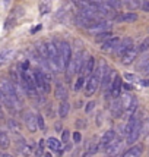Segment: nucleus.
I'll return each instance as SVG.
<instances>
[{"label": "nucleus", "mask_w": 149, "mask_h": 157, "mask_svg": "<svg viewBox=\"0 0 149 157\" xmlns=\"http://www.w3.org/2000/svg\"><path fill=\"white\" fill-rule=\"evenodd\" d=\"M7 126H9V129H12L13 132H19L20 131V126H19V123L16 122L15 119H7Z\"/></svg>", "instance_id": "23"}, {"label": "nucleus", "mask_w": 149, "mask_h": 157, "mask_svg": "<svg viewBox=\"0 0 149 157\" xmlns=\"http://www.w3.org/2000/svg\"><path fill=\"white\" fill-rule=\"evenodd\" d=\"M140 154H142V145H133L123 154V157H140Z\"/></svg>", "instance_id": "13"}, {"label": "nucleus", "mask_w": 149, "mask_h": 157, "mask_svg": "<svg viewBox=\"0 0 149 157\" xmlns=\"http://www.w3.org/2000/svg\"><path fill=\"white\" fill-rule=\"evenodd\" d=\"M122 110H124V109H123L122 100L115 98L114 103L111 104V112H113V115H114V116H120V115H122Z\"/></svg>", "instance_id": "15"}, {"label": "nucleus", "mask_w": 149, "mask_h": 157, "mask_svg": "<svg viewBox=\"0 0 149 157\" xmlns=\"http://www.w3.org/2000/svg\"><path fill=\"white\" fill-rule=\"evenodd\" d=\"M81 140H82L81 132H78V131H76V132L73 134V141H74V143H81Z\"/></svg>", "instance_id": "32"}, {"label": "nucleus", "mask_w": 149, "mask_h": 157, "mask_svg": "<svg viewBox=\"0 0 149 157\" xmlns=\"http://www.w3.org/2000/svg\"><path fill=\"white\" fill-rule=\"evenodd\" d=\"M61 144L63 143L59 141V140H56V138H48L47 140V145L54 151H60L61 150Z\"/></svg>", "instance_id": "19"}, {"label": "nucleus", "mask_w": 149, "mask_h": 157, "mask_svg": "<svg viewBox=\"0 0 149 157\" xmlns=\"http://www.w3.org/2000/svg\"><path fill=\"white\" fill-rule=\"evenodd\" d=\"M136 56H137V50L132 47L130 50H127L122 57V63L123 65H130V63H133V60L136 59Z\"/></svg>", "instance_id": "10"}, {"label": "nucleus", "mask_w": 149, "mask_h": 157, "mask_svg": "<svg viewBox=\"0 0 149 157\" xmlns=\"http://www.w3.org/2000/svg\"><path fill=\"white\" fill-rule=\"evenodd\" d=\"M143 74H145V75H149V65L145 69H143Z\"/></svg>", "instance_id": "38"}, {"label": "nucleus", "mask_w": 149, "mask_h": 157, "mask_svg": "<svg viewBox=\"0 0 149 157\" xmlns=\"http://www.w3.org/2000/svg\"><path fill=\"white\" fill-rule=\"evenodd\" d=\"M120 91H122V78L118 75H115L114 81H113V85H111V96L114 97V98H118Z\"/></svg>", "instance_id": "9"}, {"label": "nucleus", "mask_w": 149, "mask_h": 157, "mask_svg": "<svg viewBox=\"0 0 149 157\" xmlns=\"http://www.w3.org/2000/svg\"><path fill=\"white\" fill-rule=\"evenodd\" d=\"M69 112H70V104L67 101H61V104L59 106V116L61 119H66L69 115Z\"/></svg>", "instance_id": "14"}, {"label": "nucleus", "mask_w": 149, "mask_h": 157, "mask_svg": "<svg viewBox=\"0 0 149 157\" xmlns=\"http://www.w3.org/2000/svg\"><path fill=\"white\" fill-rule=\"evenodd\" d=\"M94 69H95V59L94 57H88V62H86V65H85V71H83V72L88 76H91L92 72H95Z\"/></svg>", "instance_id": "20"}, {"label": "nucleus", "mask_w": 149, "mask_h": 157, "mask_svg": "<svg viewBox=\"0 0 149 157\" xmlns=\"http://www.w3.org/2000/svg\"><path fill=\"white\" fill-rule=\"evenodd\" d=\"M117 21H124V22H135L137 21V15L133 12H127V13H123L122 16H118Z\"/></svg>", "instance_id": "22"}, {"label": "nucleus", "mask_w": 149, "mask_h": 157, "mask_svg": "<svg viewBox=\"0 0 149 157\" xmlns=\"http://www.w3.org/2000/svg\"><path fill=\"white\" fill-rule=\"evenodd\" d=\"M9 145H10V138L5 131H2L0 132V147L3 150H6V148H9Z\"/></svg>", "instance_id": "16"}, {"label": "nucleus", "mask_w": 149, "mask_h": 157, "mask_svg": "<svg viewBox=\"0 0 149 157\" xmlns=\"http://www.w3.org/2000/svg\"><path fill=\"white\" fill-rule=\"evenodd\" d=\"M60 53H61V62H63V69L67 71L70 63H72V48L67 41H61L60 43Z\"/></svg>", "instance_id": "1"}, {"label": "nucleus", "mask_w": 149, "mask_h": 157, "mask_svg": "<svg viewBox=\"0 0 149 157\" xmlns=\"http://www.w3.org/2000/svg\"><path fill=\"white\" fill-rule=\"evenodd\" d=\"M149 65V55H146V56H143L142 59L139 60V63H137V69H145L146 66Z\"/></svg>", "instance_id": "24"}, {"label": "nucleus", "mask_w": 149, "mask_h": 157, "mask_svg": "<svg viewBox=\"0 0 149 157\" xmlns=\"http://www.w3.org/2000/svg\"><path fill=\"white\" fill-rule=\"evenodd\" d=\"M110 38H111V33H110V31H107V33H100V34L96 35V41H104V43H105V41L110 40Z\"/></svg>", "instance_id": "25"}, {"label": "nucleus", "mask_w": 149, "mask_h": 157, "mask_svg": "<svg viewBox=\"0 0 149 157\" xmlns=\"http://www.w3.org/2000/svg\"><path fill=\"white\" fill-rule=\"evenodd\" d=\"M44 157H51V154H50V153H47V154H45Z\"/></svg>", "instance_id": "41"}, {"label": "nucleus", "mask_w": 149, "mask_h": 157, "mask_svg": "<svg viewBox=\"0 0 149 157\" xmlns=\"http://www.w3.org/2000/svg\"><path fill=\"white\" fill-rule=\"evenodd\" d=\"M3 2H5V6H7V5L10 3V0H3Z\"/></svg>", "instance_id": "40"}, {"label": "nucleus", "mask_w": 149, "mask_h": 157, "mask_svg": "<svg viewBox=\"0 0 149 157\" xmlns=\"http://www.w3.org/2000/svg\"><path fill=\"white\" fill-rule=\"evenodd\" d=\"M105 29H110V24H108V22H95L94 27L91 28L89 31H95V33L102 31V33H105Z\"/></svg>", "instance_id": "18"}, {"label": "nucleus", "mask_w": 149, "mask_h": 157, "mask_svg": "<svg viewBox=\"0 0 149 157\" xmlns=\"http://www.w3.org/2000/svg\"><path fill=\"white\" fill-rule=\"evenodd\" d=\"M120 38L118 37H111L110 40H107L105 43H102V50H111V48H115L118 44H120Z\"/></svg>", "instance_id": "12"}, {"label": "nucleus", "mask_w": 149, "mask_h": 157, "mask_svg": "<svg viewBox=\"0 0 149 157\" xmlns=\"http://www.w3.org/2000/svg\"><path fill=\"white\" fill-rule=\"evenodd\" d=\"M54 128H56V131H57V132H59V129H61V125H60V122H57L54 125Z\"/></svg>", "instance_id": "36"}, {"label": "nucleus", "mask_w": 149, "mask_h": 157, "mask_svg": "<svg viewBox=\"0 0 149 157\" xmlns=\"http://www.w3.org/2000/svg\"><path fill=\"white\" fill-rule=\"evenodd\" d=\"M120 148H122V141H120V140L115 141L114 140L110 145L105 147V154H107L108 157H114V156H117V153L120 151Z\"/></svg>", "instance_id": "4"}, {"label": "nucleus", "mask_w": 149, "mask_h": 157, "mask_svg": "<svg viewBox=\"0 0 149 157\" xmlns=\"http://www.w3.org/2000/svg\"><path fill=\"white\" fill-rule=\"evenodd\" d=\"M13 53H15L13 48H5V50L2 52V55H0V63H2V65H5V63H6V62L13 56Z\"/></svg>", "instance_id": "17"}, {"label": "nucleus", "mask_w": 149, "mask_h": 157, "mask_svg": "<svg viewBox=\"0 0 149 157\" xmlns=\"http://www.w3.org/2000/svg\"><path fill=\"white\" fill-rule=\"evenodd\" d=\"M148 50H149V37H146V38L140 43L139 52H140V53H145V52H148Z\"/></svg>", "instance_id": "26"}, {"label": "nucleus", "mask_w": 149, "mask_h": 157, "mask_svg": "<svg viewBox=\"0 0 149 157\" xmlns=\"http://www.w3.org/2000/svg\"><path fill=\"white\" fill-rule=\"evenodd\" d=\"M0 157H12V156H10V154H7V153H3Z\"/></svg>", "instance_id": "39"}, {"label": "nucleus", "mask_w": 149, "mask_h": 157, "mask_svg": "<svg viewBox=\"0 0 149 157\" xmlns=\"http://www.w3.org/2000/svg\"><path fill=\"white\" fill-rule=\"evenodd\" d=\"M126 79H127V81H136L137 78H136L135 75H130V74H126Z\"/></svg>", "instance_id": "35"}, {"label": "nucleus", "mask_w": 149, "mask_h": 157, "mask_svg": "<svg viewBox=\"0 0 149 157\" xmlns=\"http://www.w3.org/2000/svg\"><path fill=\"white\" fill-rule=\"evenodd\" d=\"M85 84V79H83V76H79V79L76 81V85H74V90L76 91H79V90L82 88V85Z\"/></svg>", "instance_id": "29"}, {"label": "nucleus", "mask_w": 149, "mask_h": 157, "mask_svg": "<svg viewBox=\"0 0 149 157\" xmlns=\"http://www.w3.org/2000/svg\"><path fill=\"white\" fill-rule=\"evenodd\" d=\"M94 107H95V103H94V101H89V103H88V106H86V109H85V110H86V112L89 113V112H92V109H94Z\"/></svg>", "instance_id": "34"}, {"label": "nucleus", "mask_w": 149, "mask_h": 157, "mask_svg": "<svg viewBox=\"0 0 149 157\" xmlns=\"http://www.w3.org/2000/svg\"><path fill=\"white\" fill-rule=\"evenodd\" d=\"M115 140V132L114 129H108V131H105V134L101 137V141H100V144H101L102 147L105 148L107 145H110V144L113 143Z\"/></svg>", "instance_id": "8"}, {"label": "nucleus", "mask_w": 149, "mask_h": 157, "mask_svg": "<svg viewBox=\"0 0 149 157\" xmlns=\"http://www.w3.org/2000/svg\"><path fill=\"white\" fill-rule=\"evenodd\" d=\"M76 125H78V128H81V126H85V122H82V121H78V122H76Z\"/></svg>", "instance_id": "37"}, {"label": "nucleus", "mask_w": 149, "mask_h": 157, "mask_svg": "<svg viewBox=\"0 0 149 157\" xmlns=\"http://www.w3.org/2000/svg\"><path fill=\"white\" fill-rule=\"evenodd\" d=\"M13 16H22V15H25V9L24 7H16L13 10Z\"/></svg>", "instance_id": "30"}, {"label": "nucleus", "mask_w": 149, "mask_h": 157, "mask_svg": "<svg viewBox=\"0 0 149 157\" xmlns=\"http://www.w3.org/2000/svg\"><path fill=\"white\" fill-rule=\"evenodd\" d=\"M140 7H142V10H145V12H149V0H143Z\"/></svg>", "instance_id": "33"}, {"label": "nucleus", "mask_w": 149, "mask_h": 157, "mask_svg": "<svg viewBox=\"0 0 149 157\" xmlns=\"http://www.w3.org/2000/svg\"><path fill=\"white\" fill-rule=\"evenodd\" d=\"M54 96H56V98H60L61 101H66V100H67L69 93H67V90H66V87H64L61 82H57V84H56Z\"/></svg>", "instance_id": "5"}, {"label": "nucleus", "mask_w": 149, "mask_h": 157, "mask_svg": "<svg viewBox=\"0 0 149 157\" xmlns=\"http://www.w3.org/2000/svg\"><path fill=\"white\" fill-rule=\"evenodd\" d=\"M100 82H101V76L98 75L96 72H94L92 75L89 76L88 82H86V94H94L95 91L100 87Z\"/></svg>", "instance_id": "3"}, {"label": "nucleus", "mask_w": 149, "mask_h": 157, "mask_svg": "<svg viewBox=\"0 0 149 157\" xmlns=\"http://www.w3.org/2000/svg\"><path fill=\"white\" fill-rule=\"evenodd\" d=\"M69 138H70V132H69V131H63V135H61V143L67 144L69 143Z\"/></svg>", "instance_id": "28"}, {"label": "nucleus", "mask_w": 149, "mask_h": 157, "mask_svg": "<svg viewBox=\"0 0 149 157\" xmlns=\"http://www.w3.org/2000/svg\"><path fill=\"white\" fill-rule=\"evenodd\" d=\"M16 150H18L19 154H22V156H25V157H28L31 154V148L28 147V144L25 143V140H22V138H20L19 141H18V144H16Z\"/></svg>", "instance_id": "11"}, {"label": "nucleus", "mask_w": 149, "mask_h": 157, "mask_svg": "<svg viewBox=\"0 0 149 157\" xmlns=\"http://www.w3.org/2000/svg\"><path fill=\"white\" fill-rule=\"evenodd\" d=\"M44 154V141L41 140V141H38V145H37V148H35V156L40 157Z\"/></svg>", "instance_id": "27"}, {"label": "nucleus", "mask_w": 149, "mask_h": 157, "mask_svg": "<svg viewBox=\"0 0 149 157\" xmlns=\"http://www.w3.org/2000/svg\"><path fill=\"white\" fill-rule=\"evenodd\" d=\"M140 132H142V121L136 125V128L132 132H130L129 135H127V144H135L139 137H140Z\"/></svg>", "instance_id": "7"}, {"label": "nucleus", "mask_w": 149, "mask_h": 157, "mask_svg": "<svg viewBox=\"0 0 149 157\" xmlns=\"http://www.w3.org/2000/svg\"><path fill=\"white\" fill-rule=\"evenodd\" d=\"M24 122L27 125V128L29 129V132H37V129L40 128L38 126V119L32 112H25L24 113Z\"/></svg>", "instance_id": "2"}, {"label": "nucleus", "mask_w": 149, "mask_h": 157, "mask_svg": "<svg viewBox=\"0 0 149 157\" xmlns=\"http://www.w3.org/2000/svg\"><path fill=\"white\" fill-rule=\"evenodd\" d=\"M37 119H38V126H40V129H44V128H45V123H44V117L41 116V115H37Z\"/></svg>", "instance_id": "31"}, {"label": "nucleus", "mask_w": 149, "mask_h": 157, "mask_svg": "<svg viewBox=\"0 0 149 157\" xmlns=\"http://www.w3.org/2000/svg\"><path fill=\"white\" fill-rule=\"evenodd\" d=\"M132 48V40L130 38H123L122 41H120V44L115 47V55H124L127 50H130Z\"/></svg>", "instance_id": "6"}, {"label": "nucleus", "mask_w": 149, "mask_h": 157, "mask_svg": "<svg viewBox=\"0 0 149 157\" xmlns=\"http://www.w3.org/2000/svg\"><path fill=\"white\" fill-rule=\"evenodd\" d=\"M51 10V0H41L40 3V13L45 15Z\"/></svg>", "instance_id": "21"}]
</instances>
